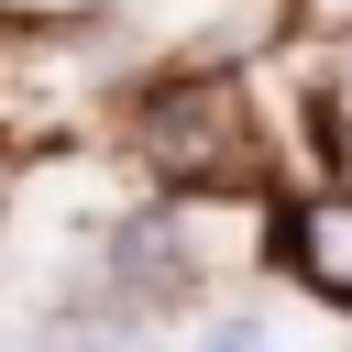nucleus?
I'll return each mask as SVG.
<instances>
[{"label":"nucleus","instance_id":"5","mask_svg":"<svg viewBox=\"0 0 352 352\" xmlns=\"http://www.w3.org/2000/svg\"><path fill=\"white\" fill-rule=\"evenodd\" d=\"M275 33H297V44H352V0H286Z\"/></svg>","mask_w":352,"mask_h":352},{"label":"nucleus","instance_id":"7","mask_svg":"<svg viewBox=\"0 0 352 352\" xmlns=\"http://www.w3.org/2000/svg\"><path fill=\"white\" fill-rule=\"evenodd\" d=\"M11 11H77V0H11Z\"/></svg>","mask_w":352,"mask_h":352},{"label":"nucleus","instance_id":"10","mask_svg":"<svg viewBox=\"0 0 352 352\" xmlns=\"http://www.w3.org/2000/svg\"><path fill=\"white\" fill-rule=\"evenodd\" d=\"M264 352H275V341H264Z\"/></svg>","mask_w":352,"mask_h":352},{"label":"nucleus","instance_id":"9","mask_svg":"<svg viewBox=\"0 0 352 352\" xmlns=\"http://www.w3.org/2000/svg\"><path fill=\"white\" fill-rule=\"evenodd\" d=\"M0 220H11V176H0Z\"/></svg>","mask_w":352,"mask_h":352},{"label":"nucleus","instance_id":"2","mask_svg":"<svg viewBox=\"0 0 352 352\" xmlns=\"http://www.w3.org/2000/svg\"><path fill=\"white\" fill-rule=\"evenodd\" d=\"M88 286H99L110 308H132V319L187 308V297H198V209H187V198H143V209H121L110 242H99V264H88Z\"/></svg>","mask_w":352,"mask_h":352},{"label":"nucleus","instance_id":"1","mask_svg":"<svg viewBox=\"0 0 352 352\" xmlns=\"http://www.w3.org/2000/svg\"><path fill=\"white\" fill-rule=\"evenodd\" d=\"M121 143L132 165L154 176V198H264L275 176V143H264V110L231 66H165L121 99Z\"/></svg>","mask_w":352,"mask_h":352},{"label":"nucleus","instance_id":"3","mask_svg":"<svg viewBox=\"0 0 352 352\" xmlns=\"http://www.w3.org/2000/svg\"><path fill=\"white\" fill-rule=\"evenodd\" d=\"M264 264L330 308H352V176H319V187H275L264 198Z\"/></svg>","mask_w":352,"mask_h":352},{"label":"nucleus","instance_id":"6","mask_svg":"<svg viewBox=\"0 0 352 352\" xmlns=\"http://www.w3.org/2000/svg\"><path fill=\"white\" fill-rule=\"evenodd\" d=\"M198 352H264V319H253V308H231V319H209V330H198Z\"/></svg>","mask_w":352,"mask_h":352},{"label":"nucleus","instance_id":"8","mask_svg":"<svg viewBox=\"0 0 352 352\" xmlns=\"http://www.w3.org/2000/svg\"><path fill=\"white\" fill-rule=\"evenodd\" d=\"M0 352H33V341H22V330H11V319H0Z\"/></svg>","mask_w":352,"mask_h":352},{"label":"nucleus","instance_id":"4","mask_svg":"<svg viewBox=\"0 0 352 352\" xmlns=\"http://www.w3.org/2000/svg\"><path fill=\"white\" fill-rule=\"evenodd\" d=\"M33 352H154V319H132V308H110L99 286H77V297L44 308Z\"/></svg>","mask_w":352,"mask_h":352}]
</instances>
